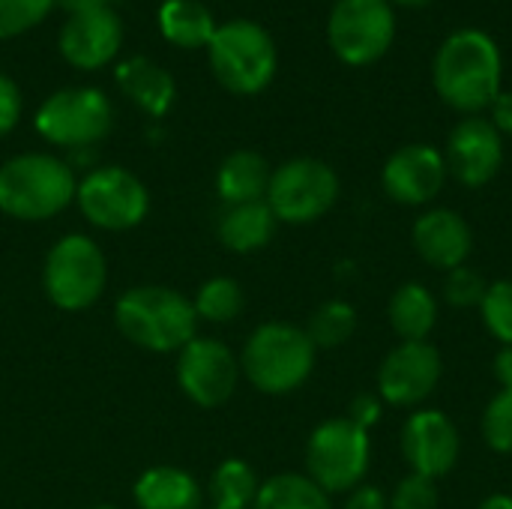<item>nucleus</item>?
<instances>
[{"instance_id":"28","label":"nucleus","mask_w":512,"mask_h":509,"mask_svg":"<svg viewBox=\"0 0 512 509\" xmlns=\"http://www.w3.org/2000/svg\"><path fill=\"white\" fill-rule=\"evenodd\" d=\"M357 330V309L345 300H327L321 303L309 318V339L315 348H339L345 345Z\"/></svg>"},{"instance_id":"43","label":"nucleus","mask_w":512,"mask_h":509,"mask_svg":"<svg viewBox=\"0 0 512 509\" xmlns=\"http://www.w3.org/2000/svg\"><path fill=\"white\" fill-rule=\"evenodd\" d=\"M210 509H213V507H210Z\"/></svg>"},{"instance_id":"19","label":"nucleus","mask_w":512,"mask_h":509,"mask_svg":"<svg viewBox=\"0 0 512 509\" xmlns=\"http://www.w3.org/2000/svg\"><path fill=\"white\" fill-rule=\"evenodd\" d=\"M132 501L138 509H204V489L195 474L174 465H156L135 480Z\"/></svg>"},{"instance_id":"38","label":"nucleus","mask_w":512,"mask_h":509,"mask_svg":"<svg viewBox=\"0 0 512 509\" xmlns=\"http://www.w3.org/2000/svg\"><path fill=\"white\" fill-rule=\"evenodd\" d=\"M492 372H495V381L501 384V390H510L512 387V345H501V351L495 354Z\"/></svg>"},{"instance_id":"1","label":"nucleus","mask_w":512,"mask_h":509,"mask_svg":"<svg viewBox=\"0 0 512 509\" xmlns=\"http://www.w3.org/2000/svg\"><path fill=\"white\" fill-rule=\"evenodd\" d=\"M501 51L483 30L465 27L444 39L435 54L432 81L438 96L465 114L483 111L501 93Z\"/></svg>"},{"instance_id":"18","label":"nucleus","mask_w":512,"mask_h":509,"mask_svg":"<svg viewBox=\"0 0 512 509\" xmlns=\"http://www.w3.org/2000/svg\"><path fill=\"white\" fill-rule=\"evenodd\" d=\"M411 240H414L417 255L429 267L447 270V273L462 267L468 261L471 249H474L471 225L456 210H447V207H435V210L423 213L414 222Z\"/></svg>"},{"instance_id":"35","label":"nucleus","mask_w":512,"mask_h":509,"mask_svg":"<svg viewBox=\"0 0 512 509\" xmlns=\"http://www.w3.org/2000/svg\"><path fill=\"white\" fill-rule=\"evenodd\" d=\"M384 414V399L381 396H372V393H360L351 399V408H348V420L357 423L360 429H372Z\"/></svg>"},{"instance_id":"42","label":"nucleus","mask_w":512,"mask_h":509,"mask_svg":"<svg viewBox=\"0 0 512 509\" xmlns=\"http://www.w3.org/2000/svg\"><path fill=\"white\" fill-rule=\"evenodd\" d=\"M93 509H117V507H111V504H105V507H93Z\"/></svg>"},{"instance_id":"10","label":"nucleus","mask_w":512,"mask_h":509,"mask_svg":"<svg viewBox=\"0 0 512 509\" xmlns=\"http://www.w3.org/2000/svg\"><path fill=\"white\" fill-rule=\"evenodd\" d=\"M75 204L81 216L99 231H132L150 213V192L138 174L120 165L93 168L78 180Z\"/></svg>"},{"instance_id":"3","label":"nucleus","mask_w":512,"mask_h":509,"mask_svg":"<svg viewBox=\"0 0 512 509\" xmlns=\"http://www.w3.org/2000/svg\"><path fill=\"white\" fill-rule=\"evenodd\" d=\"M78 192L69 162L51 153H21L0 165V213L18 222L60 216Z\"/></svg>"},{"instance_id":"41","label":"nucleus","mask_w":512,"mask_h":509,"mask_svg":"<svg viewBox=\"0 0 512 509\" xmlns=\"http://www.w3.org/2000/svg\"><path fill=\"white\" fill-rule=\"evenodd\" d=\"M393 3H399V6H426V3H432V0H390V6Z\"/></svg>"},{"instance_id":"8","label":"nucleus","mask_w":512,"mask_h":509,"mask_svg":"<svg viewBox=\"0 0 512 509\" xmlns=\"http://www.w3.org/2000/svg\"><path fill=\"white\" fill-rule=\"evenodd\" d=\"M33 123L48 144L81 150L99 144L111 132L114 108L96 87H63L39 105Z\"/></svg>"},{"instance_id":"7","label":"nucleus","mask_w":512,"mask_h":509,"mask_svg":"<svg viewBox=\"0 0 512 509\" xmlns=\"http://www.w3.org/2000/svg\"><path fill=\"white\" fill-rule=\"evenodd\" d=\"M372 465V438L348 417L321 423L306 444V477L327 495L363 486Z\"/></svg>"},{"instance_id":"15","label":"nucleus","mask_w":512,"mask_h":509,"mask_svg":"<svg viewBox=\"0 0 512 509\" xmlns=\"http://www.w3.org/2000/svg\"><path fill=\"white\" fill-rule=\"evenodd\" d=\"M447 174H453L462 186L480 189L492 183L504 162L501 132L486 117H465L447 141Z\"/></svg>"},{"instance_id":"23","label":"nucleus","mask_w":512,"mask_h":509,"mask_svg":"<svg viewBox=\"0 0 512 509\" xmlns=\"http://www.w3.org/2000/svg\"><path fill=\"white\" fill-rule=\"evenodd\" d=\"M387 315H390V327L402 342H426V336L438 324V300L426 285L405 282L390 297Z\"/></svg>"},{"instance_id":"31","label":"nucleus","mask_w":512,"mask_h":509,"mask_svg":"<svg viewBox=\"0 0 512 509\" xmlns=\"http://www.w3.org/2000/svg\"><path fill=\"white\" fill-rule=\"evenodd\" d=\"M51 6L54 0H0V39H12L36 27Z\"/></svg>"},{"instance_id":"25","label":"nucleus","mask_w":512,"mask_h":509,"mask_svg":"<svg viewBox=\"0 0 512 509\" xmlns=\"http://www.w3.org/2000/svg\"><path fill=\"white\" fill-rule=\"evenodd\" d=\"M252 509H333L330 495L306 474H276L261 483Z\"/></svg>"},{"instance_id":"13","label":"nucleus","mask_w":512,"mask_h":509,"mask_svg":"<svg viewBox=\"0 0 512 509\" xmlns=\"http://www.w3.org/2000/svg\"><path fill=\"white\" fill-rule=\"evenodd\" d=\"M441 372L444 363L435 345L402 342L384 357L378 369V396L396 408H417L435 393Z\"/></svg>"},{"instance_id":"9","label":"nucleus","mask_w":512,"mask_h":509,"mask_svg":"<svg viewBox=\"0 0 512 509\" xmlns=\"http://www.w3.org/2000/svg\"><path fill=\"white\" fill-rule=\"evenodd\" d=\"M339 198L336 171L312 156L288 159L270 174L267 207L285 225H312L333 210Z\"/></svg>"},{"instance_id":"36","label":"nucleus","mask_w":512,"mask_h":509,"mask_svg":"<svg viewBox=\"0 0 512 509\" xmlns=\"http://www.w3.org/2000/svg\"><path fill=\"white\" fill-rule=\"evenodd\" d=\"M342 509H390V501L375 486H357L354 492H348V501Z\"/></svg>"},{"instance_id":"11","label":"nucleus","mask_w":512,"mask_h":509,"mask_svg":"<svg viewBox=\"0 0 512 509\" xmlns=\"http://www.w3.org/2000/svg\"><path fill=\"white\" fill-rule=\"evenodd\" d=\"M327 39L348 66L381 60L396 39V15L390 0H336L327 18Z\"/></svg>"},{"instance_id":"16","label":"nucleus","mask_w":512,"mask_h":509,"mask_svg":"<svg viewBox=\"0 0 512 509\" xmlns=\"http://www.w3.org/2000/svg\"><path fill=\"white\" fill-rule=\"evenodd\" d=\"M384 192L405 207H423L438 198L447 183V162L441 150L432 144H405L399 147L384 171H381Z\"/></svg>"},{"instance_id":"37","label":"nucleus","mask_w":512,"mask_h":509,"mask_svg":"<svg viewBox=\"0 0 512 509\" xmlns=\"http://www.w3.org/2000/svg\"><path fill=\"white\" fill-rule=\"evenodd\" d=\"M489 108H492V126L504 135H512V90H501Z\"/></svg>"},{"instance_id":"5","label":"nucleus","mask_w":512,"mask_h":509,"mask_svg":"<svg viewBox=\"0 0 512 509\" xmlns=\"http://www.w3.org/2000/svg\"><path fill=\"white\" fill-rule=\"evenodd\" d=\"M108 285V261L87 234H63L45 255L42 291L60 312H84L96 306Z\"/></svg>"},{"instance_id":"39","label":"nucleus","mask_w":512,"mask_h":509,"mask_svg":"<svg viewBox=\"0 0 512 509\" xmlns=\"http://www.w3.org/2000/svg\"><path fill=\"white\" fill-rule=\"evenodd\" d=\"M57 6H63L69 15H78V12H93V9H111L114 0H54Z\"/></svg>"},{"instance_id":"26","label":"nucleus","mask_w":512,"mask_h":509,"mask_svg":"<svg viewBox=\"0 0 512 509\" xmlns=\"http://www.w3.org/2000/svg\"><path fill=\"white\" fill-rule=\"evenodd\" d=\"M261 492V480L255 468L243 459H225L210 477V501L213 509H252Z\"/></svg>"},{"instance_id":"29","label":"nucleus","mask_w":512,"mask_h":509,"mask_svg":"<svg viewBox=\"0 0 512 509\" xmlns=\"http://www.w3.org/2000/svg\"><path fill=\"white\" fill-rule=\"evenodd\" d=\"M480 315H483L486 330L501 345H512V279L492 282L486 288V297L480 303Z\"/></svg>"},{"instance_id":"33","label":"nucleus","mask_w":512,"mask_h":509,"mask_svg":"<svg viewBox=\"0 0 512 509\" xmlns=\"http://www.w3.org/2000/svg\"><path fill=\"white\" fill-rule=\"evenodd\" d=\"M441 492H438V480L420 477V474H408L393 498H390V509H438Z\"/></svg>"},{"instance_id":"21","label":"nucleus","mask_w":512,"mask_h":509,"mask_svg":"<svg viewBox=\"0 0 512 509\" xmlns=\"http://www.w3.org/2000/svg\"><path fill=\"white\" fill-rule=\"evenodd\" d=\"M120 90L150 117H162L168 114V108L174 105V78L168 69H162L159 63H153L150 57H129L117 66L114 72Z\"/></svg>"},{"instance_id":"12","label":"nucleus","mask_w":512,"mask_h":509,"mask_svg":"<svg viewBox=\"0 0 512 509\" xmlns=\"http://www.w3.org/2000/svg\"><path fill=\"white\" fill-rule=\"evenodd\" d=\"M240 378V357L219 339L195 336L177 351V384L198 408L225 405L237 393Z\"/></svg>"},{"instance_id":"24","label":"nucleus","mask_w":512,"mask_h":509,"mask_svg":"<svg viewBox=\"0 0 512 509\" xmlns=\"http://www.w3.org/2000/svg\"><path fill=\"white\" fill-rule=\"evenodd\" d=\"M159 30L171 45L207 48L216 33V21L201 0H165L159 6Z\"/></svg>"},{"instance_id":"27","label":"nucleus","mask_w":512,"mask_h":509,"mask_svg":"<svg viewBox=\"0 0 512 509\" xmlns=\"http://www.w3.org/2000/svg\"><path fill=\"white\" fill-rule=\"evenodd\" d=\"M243 285L231 276H213L207 279L198 291H195V312H198V321H207V324H231L240 312H243Z\"/></svg>"},{"instance_id":"30","label":"nucleus","mask_w":512,"mask_h":509,"mask_svg":"<svg viewBox=\"0 0 512 509\" xmlns=\"http://www.w3.org/2000/svg\"><path fill=\"white\" fill-rule=\"evenodd\" d=\"M483 441L501 453L512 456V387L510 390H498L486 411H483Z\"/></svg>"},{"instance_id":"4","label":"nucleus","mask_w":512,"mask_h":509,"mask_svg":"<svg viewBox=\"0 0 512 509\" xmlns=\"http://www.w3.org/2000/svg\"><path fill=\"white\" fill-rule=\"evenodd\" d=\"M315 357L318 348L303 327L267 321L249 333L240 354V372L258 393L288 396L309 381Z\"/></svg>"},{"instance_id":"2","label":"nucleus","mask_w":512,"mask_h":509,"mask_svg":"<svg viewBox=\"0 0 512 509\" xmlns=\"http://www.w3.org/2000/svg\"><path fill=\"white\" fill-rule=\"evenodd\" d=\"M114 324L126 342L150 354H177L198 336L192 297L168 285H135L114 303Z\"/></svg>"},{"instance_id":"20","label":"nucleus","mask_w":512,"mask_h":509,"mask_svg":"<svg viewBox=\"0 0 512 509\" xmlns=\"http://www.w3.org/2000/svg\"><path fill=\"white\" fill-rule=\"evenodd\" d=\"M279 219L267 207V201H252V204H231L222 210L216 222L219 243L234 252V255H252L261 252L273 237H276Z\"/></svg>"},{"instance_id":"34","label":"nucleus","mask_w":512,"mask_h":509,"mask_svg":"<svg viewBox=\"0 0 512 509\" xmlns=\"http://www.w3.org/2000/svg\"><path fill=\"white\" fill-rule=\"evenodd\" d=\"M21 108H24V99H21V90L18 84L0 72V138L9 135L18 120H21Z\"/></svg>"},{"instance_id":"40","label":"nucleus","mask_w":512,"mask_h":509,"mask_svg":"<svg viewBox=\"0 0 512 509\" xmlns=\"http://www.w3.org/2000/svg\"><path fill=\"white\" fill-rule=\"evenodd\" d=\"M477 509H512V495H504V492H498V495H489L483 504Z\"/></svg>"},{"instance_id":"6","label":"nucleus","mask_w":512,"mask_h":509,"mask_svg":"<svg viewBox=\"0 0 512 509\" xmlns=\"http://www.w3.org/2000/svg\"><path fill=\"white\" fill-rule=\"evenodd\" d=\"M207 54L216 81L237 96L261 93L273 81L279 60L270 33L261 24L243 18L216 27Z\"/></svg>"},{"instance_id":"22","label":"nucleus","mask_w":512,"mask_h":509,"mask_svg":"<svg viewBox=\"0 0 512 509\" xmlns=\"http://www.w3.org/2000/svg\"><path fill=\"white\" fill-rule=\"evenodd\" d=\"M270 165L261 153L255 150H234L231 156L222 159L216 171V192L225 207L231 204H252L267 198L270 186Z\"/></svg>"},{"instance_id":"17","label":"nucleus","mask_w":512,"mask_h":509,"mask_svg":"<svg viewBox=\"0 0 512 509\" xmlns=\"http://www.w3.org/2000/svg\"><path fill=\"white\" fill-rule=\"evenodd\" d=\"M60 54L75 69H102L120 54L123 24L114 9H93L69 15L60 30Z\"/></svg>"},{"instance_id":"32","label":"nucleus","mask_w":512,"mask_h":509,"mask_svg":"<svg viewBox=\"0 0 512 509\" xmlns=\"http://www.w3.org/2000/svg\"><path fill=\"white\" fill-rule=\"evenodd\" d=\"M486 279L477 273V270H471V267H456V270H450L447 273V279H444V300L450 303V306H456V309H468V306H480L483 303V297H486Z\"/></svg>"},{"instance_id":"14","label":"nucleus","mask_w":512,"mask_h":509,"mask_svg":"<svg viewBox=\"0 0 512 509\" xmlns=\"http://www.w3.org/2000/svg\"><path fill=\"white\" fill-rule=\"evenodd\" d=\"M462 453V438L453 420L441 411H414L402 426V456L411 474L441 480Z\"/></svg>"}]
</instances>
